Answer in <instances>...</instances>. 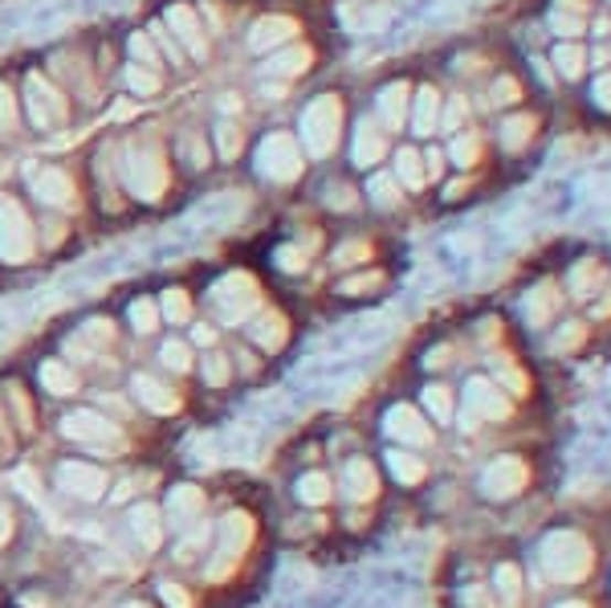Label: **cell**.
<instances>
[{"mask_svg":"<svg viewBox=\"0 0 611 608\" xmlns=\"http://www.w3.org/2000/svg\"><path fill=\"white\" fill-rule=\"evenodd\" d=\"M298 139H302L306 156L326 160L339 148V139H343V98L339 95L310 98L302 110V122H298Z\"/></svg>","mask_w":611,"mask_h":608,"instance_id":"cell-1","label":"cell"},{"mask_svg":"<svg viewBox=\"0 0 611 608\" xmlns=\"http://www.w3.org/2000/svg\"><path fill=\"white\" fill-rule=\"evenodd\" d=\"M558 282H562L571 302H591L603 286H611V257L599 254V249H583L575 262H567V270H562Z\"/></svg>","mask_w":611,"mask_h":608,"instance_id":"cell-2","label":"cell"},{"mask_svg":"<svg viewBox=\"0 0 611 608\" xmlns=\"http://www.w3.org/2000/svg\"><path fill=\"white\" fill-rule=\"evenodd\" d=\"M122 177H127V189L139 201H160L163 189H168V163L156 148H127Z\"/></svg>","mask_w":611,"mask_h":608,"instance_id":"cell-3","label":"cell"},{"mask_svg":"<svg viewBox=\"0 0 611 608\" xmlns=\"http://www.w3.org/2000/svg\"><path fill=\"white\" fill-rule=\"evenodd\" d=\"M257 163H261V172L269 180H278V184H290V180L302 177V143L290 136V131H274V136L261 139V148H257Z\"/></svg>","mask_w":611,"mask_h":608,"instance_id":"cell-4","label":"cell"},{"mask_svg":"<svg viewBox=\"0 0 611 608\" xmlns=\"http://www.w3.org/2000/svg\"><path fill=\"white\" fill-rule=\"evenodd\" d=\"M599 0H550L543 9V29L550 41H587V21Z\"/></svg>","mask_w":611,"mask_h":608,"instance_id":"cell-5","label":"cell"},{"mask_svg":"<svg viewBox=\"0 0 611 608\" xmlns=\"http://www.w3.org/2000/svg\"><path fill=\"white\" fill-rule=\"evenodd\" d=\"M33 249H37V237H33V225H29L25 209L4 196L0 201V257L21 266V262L33 257Z\"/></svg>","mask_w":611,"mask_h":608,"instance_id":"cell-6","label":"cell"},{"mask_svg":"<svg viewBox=\"0 0 611 608\" xmlns=\"http://www.w3.org/2000/svg\"><path fill=\"white\" fill-rule=\"evenodd\" d=\"M546 74L567 86V90H579V82L591 74V62H587V41H546Z\"/></svg>","mask_w":611,"mask_h":608,"instance_id":"cell-7","label":"cell"},{"mask_svg":"<svg viewBox=\"0 0 611 608\" xmlns=\"http://www.w3.org/2000/svg\"><path fill=\"white\" fill-rule=\"evenodd\" d=\"M543 139V115H534L530 107H514L497 119V148L505 156H526Z\"/></svg>","mask_w":611,"mask_h":608,"instance_id":"cell-8","label":"cell"},{"mask_svg":"<svg viewBox=\"0 0 611 608\" xmlns=\"http://www.w3.org/2000/svg\"><path fill=\"white\" fill-rule=\"evenodd\" d=\"M213 298H216V307H221V314H225L228 323H240V319H249V314L257 311L261 290H257V282H253L249 274H228V278L216 282Z\"/></svg>","mask_w":611,"mask_h":608,"instance_id":"cell-9","label":"cell"},{"mask_svg":"<svg viewBox=\"0 0 611 608\" xmlns=\"http://www.w3.org/2000/svg\"><path fill=\"white\" fill-rule=\"evenodd\" d=\"M25 95H29V115H33V122H37L41 131H45V127H62V122H66V115H69L66 98H62L54 86H50V78L29 74V78H25Z\"/></svg>","mask_w":611,"mask_h":608,"instance_id":"cell-10","label":"cell"},{"mask_svg":"<svg viewBox=\"0 0 611 608\" xmlns=\"http://www.w3.org/2000/svg\"><path fill=\"white\" fill-rule=\"evenodd\" d=\"M408 110H412V86L399 78V82H387L384 90H379L372 119L384 127L387 136H399L408 127Z\"/></svg>","mask_w":611,"mask_h":608,"instance_id":"cell-11","label":"cell"},{"mask_svg":"<svg viewBox=\"0 0 611 608\" xmlns=\"http://www.w3.org/2000/svg\"><path fill=\"white\" fill-rule=\"evenodd\" d=\"M62 433H66L69 441H78V446H103V449L122 446V433L115 429L110 420L98 417V413H69V417L62 420Z\"/></svg>","mask_w":611,"mask_h":608,"instance_id":"cell-12","label":"cell"},{"mask_svg":"<svg viewBox=\"0 0 611 608\" xmlns=\"http://www.w3.org/2000/svg\"><path fill=\"white\" fill-rule=\"evenodd\" d=\"M562 302H567V290H562V282L546 278V282H538L530 295L522 298V314H526V323L543 331V327H555L558 311H562Z\"/></svg>","mask_w":611,"mask_h":608,"instance_id":"cell-13","label":"cell"},{"mask_svg":"<svg viewBox=\"0 0 611 608\" xmlns=\"http://www.w3.org/2000/svg\"><path fill=\"white\" fill-rule=\"evenodd\" d=\"M387 156H392V136H387L375 119H360V127H355V143H351V160L360 163L363 172H375Z\"/></svg>","mask_w":611,"mask_h":608,"instance_id":"cell-14","label":"cell"},{"mask_svg":"<svg viewBox=\"0 0 611 608\" xmlns=\"http://www.w3.org/2000/svg\"><path fill=\"white\" fill-rule=\"evenodd\" d=\"M57 487L82 502H94L107 494V473L98 470V466H86V461H66L57 470Z\"/></svg>","mask_w":611,"mask_h":608,"instance_id":"cell-15","label":"cell"},{"mask_svg":"<svg viewBox=\"0 0 611 608\" xmlns=\"http://www.w3.org/2000/svg\"><path fill=\"white\" fill-rule=\"evenodd\" d=\"M465 405H469V420H497L510 417V401L502 396V388L485 376H473L465 384Z\"/></svg>","mask_w":611,"mask_h":608,"instance_id":"cell-16","label":"cell"},{"mask_svg":"<svg viewBox=\"0 0 611 608\" xmlns=\"http://www.w3.org/2000/svg\"><path fill=\"white\" fill-rule=\"evenodd\" d=\"M440 107H444V95H440L432 82H425L420 90H412V110H408V127H412L416 139H432L440 131Z\"/></svg>","mask_w":611,"mask_h":608,"instance_id":"cell-17","label":"cell"},{"mask_svg":"<svg viewBox=\"0 0 611 608\" xmlns=\"http://www.w3.org/2000/svg\"><path fill=\"white\" fill-rule=\"evenodd\" d=\"M29 184L37 192V201L54 204V209H74V204H78L74 180H69L66 172H57V168H33V172H29Z\"/></svg>","mask_w":611,"mask_h":608,"instance_id":"cell-18","label":"cell"},{"mask_svg":"<svg viewBox=\"0 0 611 608\" xmlns=\"http://www.w3.org/2000/svg\"><path fill=\"white\" fill-rule=\"evenodd\" d=\"M579 98H583L587 115L599 127H611V70H596L579 82Z\"/></svg>","mask_w":611,"mask_h":608,"instance_id":"cell-19","label":"cell"},{"mask_svg":"<svg viewBox=\"0 0 611 608\" xmlns=\"http://www.w3.org/2000/svg\"><path fill=\"white\" fill-rule=\"evenodd\" d=\"M293 33H298V21H293V17H261L249 33V50H257V54H274V50H281V45H290Z\"/></svg>","mask_w":611,"mask_h":608,"instance_id":"cell-20","label":"cell"},{"mask_svg":"<svg viewBox=\"0 0 611 608\" xmlns=\"http://www.w3.org/2000/svg\"><path fill=\"white\" fill-rule=\"evenodd\" d=\"M392 177L399 180L404 192H420L428 184V172H425V151L412 148V143H399L392 151Z\"/></svg>","mask_w":611,"mask_h":608,"instance_id":"cell-21","label":"cell"},{"mask_svg":"<svg viewBox=\"0 0 611 608\" xmlns=\"http://www.w3.org/2000/svg\"><path fill=\"white\" fill-rule=\"evenodd\" d=\"M444 156H449V168H457V172H473L481 163V156H485V139L478 136V131H457V136H449V143H444Z\"/></svg>","mask_w":611,"mask_h":608,"instance_id":"cell-22","label":"cell"},{"mask_svg":"<svg viewBox=\"0 0 611 608\" xmlns=\"http://www.w3.org/2000/svg\"><path fill=\"white\" fill-rule=\"evenodd\" d=\"M522 482H526V470H522L518 458H502L485 470V494H493V499H510V494H518Z\"/></svg>","mask_w":611,"mask_h":608,"instance_id":"cell-23","label":"cell"},{"mask_svg":"<svg viewBox=\"0 0 611 608\" xmlns=\"http://www.w3.org/2000/svg\"><path fill=\"white\" fill-rule=\"evenodd\" d=\"M168 29H172L180 41H184L187 54H192V57L208 54V45H204V29H200L196 13H192L187 4H172V9H168Z\"/></svg>","mask_w":611,"mask_h":608,"instance_id":"cell-24","label":"cell"},{"mask_svg":"<svg viewBox=\"0 0 611 608\" xmlns=\"http://www.w3.org/2000/svg\"><path fill=\"white\" fill-rule=\"evenodd\" d=\"M387 433L399 437L404 446H428V441H432V429H428L425 420L416 417V408H408V405H399L387 413Z\"/></svg>","mask_w":611,"mask_h":608,"instance_id":"cell-25","label":"cell"},{"mask_svg":"<svg viewBox=\"0 0 611 608\" xmlns=\"http://www.w3.org/2000/svg\"><path fill=\"white\" fill-rule=\"evenodd\" d=\"M526 82H522V74H514V70H502V74H493L490 82V107L493 110H514V107H526Z\"/></svg>","mask_w":611,"mask_h":608,"instance_id":"cell-26","label":"cell"},{"mask_svg":"<svg viewBox=\"0 0 611 608\" xmlns=\"http://www.w3.org/2000/svg\"><path fill=\"white\" fill-rule=\"evenodd\" d=\"M310 50H306V45H298V41H290V45H281V50H274V54H269V74H274V78H293V74H306V70H310Z\"/></svg>","mask_w":611,"mask_h":608,"instance_id":"cell-27","label":"cell"},{"mask_svg":"<svg viewBox=\"0 0 611 608\" xmlns=\"http://www.w3.org/2000/svg\"><path fill=\"white\" fill-rule=\"evenodd\" d=\"M135 396H139V405H147L151 413H175L180 408V396L168 393L156 376H135Z\"/></svg>","mask_w":611,"mask_h":608,"instance_id":"cell-28","label":"cell"},{"mask_svg":"<svg viewBox=\"0 0 611 608\" xmlns=\"http://www.w3.org/2000/svg\"><path fill=\"white\" fill-rule=\"evenodd\" d=\"M200 511H204V490H196V487H175L172 490V499H168V514H172L175 527L192 523Z\"/></svg>","mask_w":611,"mask_h":608,"instance_id":"cell-29","label":"cell"},{"mask_svg":"<svg viewBox=\"0 0 611 608\" xmlns=\"http://www.w3.org/2000/svg\"><path fill=\"white\" fill-rule=\"evenodd\" d=\"M367 196H372L375 209L392 213V209H399V201H404V189H399V180L392 177V172H379V168H375L372 180H367Z\"/></svg>","mask_w":611,"mask_h":608,"instance_id":"cell-30","label":"cell"},{"mask_svg":"<svg viewBox=\"0 0 611 608\" xmlns=\"http://www.w3.org/2000/svg\"><path fill=\"white\" fill-rule=\"evenodd\" d=\"M41 384H45V393H54V396H74V393H78V376H74V367H66L62 360L41 364Z\"/></svg>","mask_w":611,"mask_h":608,"instance_id":"cell-31","label":"cell"},{"mask_svg":"<svg viewBox=\"0 0 611 608\" xmlns=\"http://www.w3.org/2000/svg\"><path fill=\"white\" fill-rule=\"evenodd\" d=\"M131 527H135V535H139V543H143L147 552H156V547H160L163 543V527H160V511H156V506H139V511H135V519H131Z\"/></svg>","mask_w":611,"mask_h":608,"instance_id":"cell-32","label":"cell"},{"mask_svg":"<svg viewBox=\"0 0 611 608\" xmlns=\"http://www.w3.org/2000/svg\"><path fill=\"white\" fill-rule=\"evenodd\" d=\"M343 487L355 502L372 499L375 494V470L367 466V461H351V466L343 470Z\"/></svg>","mask_w":611,"mask_h":608,"instance_id":"cell-33","label":"cell"},{"mask_svg":"<svg viewBox=\"0 0 611 608\" xmlns=\"http://www.w3.org/2000/svg\"><path fill=\"white\" fill-rule=\"evenodd\" d=\"M469 115H473L469 98L465 95H449V98H444V107H440V131H444V136H457V131H465Z\"/></svg>","mask_w":611,"mask_h":608,"instance_id":"cell-34","label":"cell"},{"mask_svg":"<svg viewBox=\"0 0 611 608\" xmlns=\"http://www.w3.org/2000/svg\"><path fill=\"white\" fill-rule=\"evenodd\" d=\"M587 335H591L587 319H567V323H555L550 348H555V352H575V348H583L587 343Z\"/></svg>","mask_w":611,"mask_h":608,"instance_id":"cell-35","label":"cell"},{"mask_svg":"<svg viewBox=\"0 0 611 608\" xmlns=\"http://www.w3.org/2000/svg\"><path fill=\"white\" fill-rule=\"evenodd\" d=\"M253 339H257L266 352H278L281 343H286V319H281V314H261L257 327H253Z\"/></svg>","mask_w":611,"mask_h":608,"instance_id":"cell-36","label":"cell"},{"mask_svg":"<svg viewBox=\"0 0 611 608\" xmlns=\"http://www.w3.org/2000/svg\"><path fill=\"white\" fill-rule=\"evenodd\" d=\"M298 499L310 502V506H322V502L331 499V478L326 473H306L302 482H298Z\"/></svg>","mask_w":611,"mask_h":608,"instance_id":"cell-37","label":"cell"},{"mask_svg":"<svg viewBox=\"0 0 611 608\" xmlns=\"http://www.w3.org/2000/svg\"><path fill=\"white\" fill-rule=\"evenodd\" d=\"M387 461H392V473H396L399 482H420L425 478V461L412 458V454H387Z\"/></svg>","mask_w":611,"mask_h":608,"instance_id":"cell-38","label":"cell"},{"mask_svg":"<svg viewBox=\"0 0 611 608\" xmlns=\"http://www.w3.org/2000/svg\"><path fill=\"white\" fill-rule=\"evenodd\" d=\"M425 172L432 184H440V180L449 177V156H444V148L432 143V139H428V148H425Z\"/></svg>","mask_w":611,"mask_h":608,"instance_id":"cell-39","label":"cell"},{"mask_svg":"<svg viewBox=\"0 0 611 608\" xmlns=\"http://www.w3.org/2000/svg\"><path fill=\"white\" fill-rule=\"evenodd\" d=\"M127 86H131L135 95H156L160 90V74L147 66H131L127 70Z\"/></svg>","mask_w":611,"mask_h":608,"instance_id":"cell-40","label":"cell"},{"mask_svg":"<svg viewBox=\"0 0 611 608\" xmlns=\"http://www.w3.org/2000/svg\"><path fill=\"white\" fill-rule=\"evenodd\" d=\"M103 343H110V323H103V319H94V323L82 327L78 343H69V348H103Z\"/></svg>","mask_w":611,"mask_h":608,"instance_id":"cell-41","label":"cell"},{"mask_svg":"<svg viewBox=\"0 0 611 608\" xmlns=\"http://www.w3.org/2000/svg\"><path fill=\"white\" fill-rule=\"evenodd\" d=\"M425 405H428V413L437 420H449L452 417V396H449V388H425Z\"/></svg>","mask_w":611,"mask_h":608,"instance_id":"cell-42","label":"cell"},{"mask_svg":"<svg viewBox=\"0 0 611 608\" xmlns=\"http://www.w3.org/2000/svg\"><path fill=\"white\" fill-rule=\"evenodd\" d=\"M372 257V249H367V242H346L334 249V266H360V262H367Z\"/></svg>","mask_w":611,"mask_h":608,"instance_id":"cell-43","label":"cell"},{"mask_svg":"<svg viewBox=\"0 0 611 608\" xmlns=\"http://www.w3.org/2000/svg\"><path fill=\"white\" fill-rule=\"evenodd\" d=\"M163 314H168L172 323H187V314H192V302H187V295H180V290H168V295H163Z\"/></svg>","mask_w":611,"mask_h":608,"instance_id":"cell-44","label":"cell"},{"mask_svg":"<svg viewBox=\"0 0 611 608\" xmlns=\"http://www.w3.org/2000/svg\"><path fill=\"white\" fill-rule=\"evenodd\" d=\"M0 131H4V136L17 131V98L9 86H0Z\"/></svg>","mask_w":611,"mask_h":608,"instance_id":"cell-45","label":"cell"},{"mask_svg":"<svg viewBox=\"0 0 611 608\" xmlns=\"http://www.w3.org/2000/svg\"><path fill=\"white\" fill-rule=\"evenodd\" d=\"M379 286H384V274L372 270V274H360V278H346L343 295H367V290H379Z\"/></svg>","mask_w":611,"mask_h":608,"instance_id":"cell-46","label":"cell"},{"mask_svg":"<svg viewBox=\"0 0 611 608\" xmlns=\"http://www.w3.org/2000/svg\"><path fill=\"white\" fill-rule=\"evenodd\" d=\"M13 487L21 490L29 502H37V506H41V487H37V478H33V470H25V466H21V470L13 473Z\"/></svg>","mask_w":611,"mask_h":608,"instance_id":"cell-47","label":"cell"},{"mask_svg":"<svg viewBox=\"0 0 611 608\" xmlns=\"http://www.w3.org/2000/svg\"><path fill=\"white\" fill-rule=\"evenodd\" d=\"M278 266L286 274H302L306 270V254H302V249H293V245H281V249H278Z\"/></svg>","mask_w":611,"mask_h":608,"instance_id":"cell-48","label":"cell"},{"mask_svg":"<svg viewBox=\"0 0 611 608\" xmlns=\"http://www.w3.org/2000/svg\"><path fill=\"white\" fill-rule=\"evenodd\" d=\"M216 143H221V156H225V160H233V156L240 151V131L225 122V127L216 131Z\"/></svg>","mask_w":611,"mask_h":608,"instance_id":"cell-49","label":"cell"},{"mask_svg":"<svg viewBox=\"0 0 611 608\" xmlns=\"http://www.w3.org/2000/svg\"><path fill=\"white\" fill-rule=\"evenodd\" d=\"M131 323L139 327V331H156V307L139 298V302H135V307H131Z\"/></svg>","mask_w":611,"mask_h":608,"instance_id":"cell-50","label":"cell"},{"mask_svg":"<svg viewBox=\"0 0 611 608\" xmlns=\"http://www.w3.org/2000/svg\"><path fill=\"white\" fill-rule=\"evenodd\" d=\"M160 596L168 608H192V596H187L180 584H160Z\"/></svg>","mask_w":611,"mask_h":608,"instance_id":"cell-51","label":"cell"},{"mask_svg":"<svg viewBox=\"0 0 611 608\" xmlns=\"http://www.w3.org/2000/svg\"><path fill=\"white\" fill-rule=\"evenodd\" d=\"M163 364L175 367V372H187V364H192V360H187L184 343H168V348H163Z\"/></svg>","mask_w":611,"mask_h":608,"instance_id":"cell-52","label":"cell"},{"mask_svg":"<svg viewBox=\"0 0 611 608\" xmlns=\"http://www.w3.org/2000/svg\"><path fill=\"white\" fill-rule=\"evenodd\" d=\"M204 380H208V384H225V380H228V364L221 360V355L204 360Z\"/></svg>","mask_w":611,"mask_h":608,"instance_id":"cell-53","label":"cell"},{"mask_svg":"<svg viewBox=\"0 0 611 608\" xmlns=\"http://www.w3.org/2000/svg\"><path fill=\"white\" fill-rule=\"evenodd\" d=\"M131 54L143 57L147 66H156V62H160V57H156V50H151V41H147V33H135V38H131Z\"/></svg>","mask_w":611,"mask_h":608,"instance_id":"cell-54","label":"cell"},{"mask_svg":"<svg viewBox=\"0 0 611 608\" xmlns=\"http://www.w3.org/2000/svg\"><path fill=\"white\" fill-rule=\"evenodd\" d=\"M184 151H187V160L196 163V168H200V163H208V148H200L196 139H184Z\"/></svg>","mask_w":611,"mask_h":608,"instance_id":"cell-55","label":"cell"},{"mask_svg":"<svg viewBox=\"0 0 611 608\" xmlns=\"http://www.w3.org/2000/svg\"><path fill=\"white\" fill-rule=\"evenodd\" d=\"M497 580H502V593L505 596L518 593V572H514V568H502V572H497Z\"/></svg>","mask_w":611,"mask_h":608,"instance_id":"cell-56","label":"cell"},{"mask_svg":"<svg viewBox=\"0 0 611 608\" xmlns=\"http://www.w3.org/2000/svg\"><path fill=\"white\" fill-rule=\"evenodd\" d=\"M9 535H13V514H9V506H0V547L9 543Z\"/></svg>","mask_w":611,"mask_h":608,"instance_id":"cell-57","label":"cell"},{"mask_svg":"<svg viewBox=\"0 0 611 608\" xmlns=\"http://www.w3.org/2000/svg\"><path fill=\"white\" fill-rule=\"evenodd\" d=\"M213 339H216L213 327H196V343H213Z\"/></svg>","mask_w":611,"mask_h":608,"instance_id":"cell-58","label":"cell"},{"mask_svg":"<svg viewBox=\"0 0 611 608\" xmlns=\"http://www.w3.org/2000/svg\"><path fill=\"white\" fill-rule=\"evenodd\" d=\"M599 4H603V9H611V0H599Z\"/></svg>","mask_w":611,"mask_h":608,"instance_id":"cell-59","label":"cell"},{"mask_svg":"<svg viewBox=\"0 0 611 608\" xmlns=\"http://www.w3.org/2000/svg\"><path fill=\"white\" fill-rule=\"evenodd\" d=\"M127 608H147V605H127Z\"/></svg>","mask_w":611,"mask_h":608,"instance_id":"cell-60","label":"cell"}]
</instances>
